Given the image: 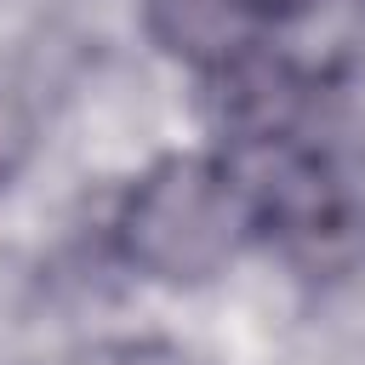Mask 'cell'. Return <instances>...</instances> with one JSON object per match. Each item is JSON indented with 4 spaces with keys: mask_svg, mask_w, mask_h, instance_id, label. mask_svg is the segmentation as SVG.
I'll list each match as a JSON object with an SVG mask.
<instances>
[{
    "mask_svg": "<svg viewBox=\"0 0 365 365\" xmlns=\"http://www.w3.org/2000/svg\"><path fill=\"white\" fill-rule=\"evenodd\" d=\"M262 23H291V17H302V11H314L319 0H245Z\"/></svg>",
    "mask_w": 365,
    "mask_h": 365,
    "instance_id": "cell-3",
    "label": "cell"
},
{
    "mask_svg": "<svg viewBox=\"0 0 365 365\" xmlns=\"http://www.w3.org/2000/svg\"><path fill=\"white\" fill-rule=\"evenodd\" d=\"M143 29L165 57L200 74H222L262 46L268 23L245 0H143Z\"/></svg>",
    "mask_w": 365,
    "mask_h": 365,
    "instance_id": "cell-2",
    "label": "cell"
},
{
    "mask_svg": "<svg viewBox=\"0 0 365 365\" xmlns=\"http://www.w3.org/2000/svg\"><path fill=\"white\" fill-rule=\"evenodd\" d=\"M257 234V194L217 154L154 160L114 211L120 257L160 285H200L222 274Z\"/></svg>",
    "mask_w": 365,
    "mask_h": 365,
    "instance_id": "cell-1",
    "label": "cell"
}]
</instances>
